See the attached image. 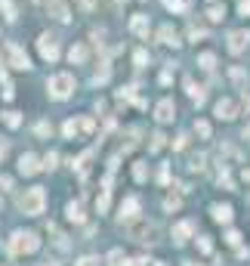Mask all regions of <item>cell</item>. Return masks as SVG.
I'll return each mask as SVG.
<instances>
[{
    "label": "cell",
    "mask_w": 250,
    "mask_h": 266,
    "mask_svg": "<svg viewBox=\"0 0 250 266\" xmlns=\"http://www.w3.org/2000/svg\"><path fill=\"white\" fill-rule=\"evenodd\" d=\"M44 207H46V192H44L40 186L28 189V192L22 195V198H19V210H22V214H28V217L44 214Z\"/></svg>",
    "instance_id": "obj_1"
},
{
    "label": "cell",
    "mask_w": 250,
    "mask_h": 266,
    "mask_svg": "<svg viewBox=\"0 0 250 266\" xmlns=\"http://www.w3.org/2000/svg\"><path fill=\"white\" fill-rule=\"evenodd\" d=\"M127 235H130L133 241H142V244H154V241H158V226L133 217V220H127Z\"/></svg>",
    "instance_id": "obj_2"
},
{
    "label": "cell",
    "mask_w": 250,
    "mask_h": 266,
    "mask_svg": "<svg viewBox=\"0 0 250 266\" xmlns=\"http://www.w3.org/2000/svg\"><path fill=\"white\" fill-rule=\"evenodd\" d=\"M10 254L12 257H19V254H34L40 247V238H38V232H12V238H10Z\"/></svg>",
    "instance_id": "obj_3"
},
{
    "label": "cell",
    "mask_w": 250,
    "mask_h": 266,
    "mask_svg": "<svg viewBox=\"0 0 250 266\" xmlns=\"http://www.w3.org/2000/svg\"><path fill=\"white\" fill-rule=\"evenodd\" d=\"M50 93H52V99H68L71 93H74V78H71V75H52L50 78Z\"/></svg>",
    "instance_id": "obj_4"
},
{
    "label": "cell",
    "mask_w": 250,
    "mask_h": 266,
    "mask_svg": "<svg viewBox=\"0 0 250 266\" xmlns=\"http://www.w3.org/2000/svg\"><path fill=\"white\" fill-rule=\"evenodd\" d=\"M4 56H6V65L19 68V72H28V68H31V62H28V56H25V50H22L19 44H6V47H4Z\"/></svg>",
    "instance_id": "obj_5"
},
{
    "label": "cell",
    "mask_w": 250,
    "mask_h": 266,
    "mask_svg": "<svg viewBox=\"0 0 250 266\" xmlns=\"http://www.w3.org/2000/svg\"><path fill=\"white\" fill-rule=\"evenodd\" d=\"M38 50H40V56L46 62H56L59 59V38H56V34H40Z\"/></svg>",
    "instance_id": "obj_6"
},
{
    "label": "cell",
    "mask_w": 250,
    "mask_h": 266,
    "mask_svg": "<svg viewBox=\"0 0 250 266\" xmlns=\"http://www.w3.org/2000/svg\"><path fill=\"white\" fill-rule=\"evenodd\" d=\"M247 44H250V31L247 28H238V31H232L228 34V53H232V56H238V53H244L247 50Z\"/></svg>",
    "instance_id": "obj_7"
},
{
    "label": "cell",
    "mask_w": 250,
    "mask_h": 266,
    "mask_svg": "<svg viewBox=\"0 0 250 266\" xmlns=\"http://www.w3.org/2000/svg\"><path fill=\"white\" fill-rule=\"evenodd\" d=\"M213 115H216L220 121H232V118L238 115V102L235 99H220L216 109H213Z\"/></svg>",
    "instance_id": "obj_8"
},
{
    "label": "cell",
    "mask_w": 250,
    "mask_h": 266,
    "mask_svg": "<svg viewBox=\"0 0 250 266\" xmlns=\"http://www.w3.org/2000/svg\"><path fill=\"white\" fill-rule=\"evenodd\" d=\"M154 118H158L160 124H170V121L176 118V105H173V99H160V102L154 105Z\"/></svg>",
    "instance_id": "obj_9"
},
{
    "label": "cell",
    "mask_w": 250,
    "mask_h": 266,
    "mask_svg": "<svg viewBox=\"0 0 250 266\" xmlns=\"http://www.w3.org/2000/svg\"><path fill=\"white\" fill-rule=\"evenodd\" d=\"M19 170H22L25 176H34V173L40 170V158H38V155H31V152H25V155L19 158Z\"/></svg>",
    "instance_id": "obj_10"
},
{
    "label": "cell",
    "mask_w": 250,
    "mask_h": 266,
    "mask_svg": "<svg viewBox=\"0 0 250 266\" xmlns=\"http://www.w3.org/2000/svg\"><path fill=\"white\" fill-rule=\"evenodd\" d=\"M158 38H160V44H167V47H180V44H182V41H180V31H176L173 25H160Z\"/></svg>",
    "instance_id": "obj_11"
},
{
    "label": "cell",
    "mask_w": 250,
    "mask_h": 266,
    "mask_svg": "<svg viewBox=\"0 0 250 266\" xmlns=\"http://www.w3.org/2000/svg\"><path fill=\"white\" fill-rule=\"evenodd\" d=\"M130 31L136 34V38H148V16L136 13L133 19H130Z\"/></svg>",
    "instance_id": "obj_12"
},
{
    "label": "cell",
    "mask_w": 250,
    "mask_h": 266,
    "mask_svg": "<svg viewBox=\"0 0 250 266\" xmlns=\"http://www.w3.org/2000/svg\"><path fill=\"white\" fill-rule=\"evenodd\" d=\"M136 214H139V198L130 195V198H124V204H120V223L124 220H133Z\"/></svg>",
    "instance_id": "obj_13"
},
{
    "label": "cell",
    "mask_w": 250,
    "mask_h": 266,
    "mask_svg": "<svg viewBox=\"0 0 250 266\" xmlns=\"http://www.w3.org/2000/svg\"><path fill=\"white\" fill-rule=\"evenodd\" d=\"M192 232H194V223H192V220H182L180 226L173 229V241H176V244H186Z\"/></svg>",
    "instance_id": "obj_14"
},
{
    "label": "cell",
    "mask_w": 250,
    "mask_h": 266,
    "mask_svg": "<svg viewBox=\"0 0 250 266\" xmlns=\"http://www.w3.org/2000/svg\"><path fill=\"white\" fill-rule=\"evenodd\" d=\"M46 13H52V19H59V22H68L71 19L68 7L62 4V0H46Z\"/></svg>",
    "instance_id": "obj_15"
},
{
    "label": "cell",
    "mask_w": 250,
    "mask_h": 266,
    "mask_svg": "<svg viewBox=\"0 0 250 266\" xmlns=\"http://www.w3.org/2000/svg\"><path fill=\"white\" fill-rule=\"evenodd\" d=\"M108 204H112V186H108V183H102L99 198H96V210H99V214H105V210H108Z\"/></svg>",
    "instance_id": "obj_16"
},
{
    "label": "cell",
    "mask_w": 250,
    "mask_h": 266,
    "mask_svg": "<svg viewBox=\"0 0 250 266\" xmlns=\"http://www.w3.org/2000/svg\"><path fill=\"white\" fill-rule=\"evenodd\" d=\"M68 59L74 62V65H84V62H86V47H84V44H74V47L68 50Z\"/></svg>",
    "instance_id": "obj_17"
},
{
    "label": "cell",
    "mask_w": 250,
    "mask_h": 266,
    "mask_svg": "<svg viewBox=\"0 0 250 266\" xmlns=\"http://www.w3.org/2000/svg\"><path fill=\"white\" fill-rule=\"evenodd\" d=\"M213 220H216V223H228L232 220V204H213Z\"/></svg>",
    "instance_id": "obj_18"
},
{
    "label": "cell",
    "mask_w": 250,
    "mask_h": 266,
    "mask_svg": "<svg viewBox=\"0 0 250 266\" xmlns=\"http://www.w3.org/2000/svg\"><path fill=\"white\" fill-rule=\"evenodd\" d=\"M186 87H188V96H192L194 102H198V105H201V102L207 99V93H204V87H194V81H192V78H186Z\"/></svg>",
    "instance_id": "obj_19"
},
{
    "label": "cell",
    "mask_w": 250,
    "mask_h": 266,
    "mask_svg": "<svg viewBox=\"0 0 250 266\" xmlns=\"http://www.w3.org/2000/svg\"><path fill=\"white\" fill-rule=\"evenodd\" d=\"M65 210H68V220H74V223H84V204H80V201H71Z\"/></svg>",
    "instance_id": "obj_20"
},
{
    "label": "cell",
    "mask_w": 250,
    "mask_h": 266,
    "mask_svg": "<svg viewBox=\"0 0 250 266\" xmlns=\"http://www.w3.org/2000/svg\"><path fill=\"white\" fill-rule=\"evenodd\" d=\"M198 65L204 68V72H213V68H216V56H213V53H201V56H198Z\"/></svg>",
    "instance_id": "obj_21"
},
{
    "label": "cell",
    "mask_w": 250,
    "mask_h": 266,
    "mask_svg": "<svg viewBox=\"0 0 250 266\" xmlns=\"http://www.w3.org/2000/svg\"><path fill=\"white\" fill-rule=\"evenodd\" d=\"M108 266H130V260L124 257V251H120V247H114V251L108 254Z\"/></svg>",
    "instance_id": "obj_22"
},
{
    "label": "cell",
    "mask_w": 250,
    "mask_h": 266,
    "mask_svg": "<svg viewBox=\"0 0 250 266\" xmlns=\"http://www.w3.org/2000/svg\"><path fill=\"white\" fill-rule=\"evenodd\" d=\"M228 78L235 81L238 87H247V72H244V68H232V72H228Z\"/></svg>",
    "instance_id": "obj_23"
},
{
    "label": "cell",
    "mask_w": 250,
    "mask_h": 266,
    "mask_svg": "<svg viewBox=\"0 0 250 266\" xmlns=\"http://www.w3.org/2000/svg\"><path fill=\"white\" fill-rule=\"evenodd\" d=\"M207 19H210V22H222V19H226V7H210V10H207Z\"/></svg>",
    "instance_id": "obj_24"
},
{
    "label": "cell",
    "mask_w": 250,
    "mask_h": 266,
    "mask_svg": "<svg viewBox=\"0 0 250 266\" xmlns=\"http://www.w3.org/2000/svg\"><path fill=\"white\" fill-rule=\"evenodd\" d=\"M0 10H4V16L10 22H16V4H12V0H0Z\"/></svg>",
    "instance_id": "obj_25"
},
{
    "label": "cell",
    "mask_w": 250,
    "mask_h": 266,
    "mask_svg": "<svg viewBox=\"0 0 250 266\" xmlns=\"http://www.w3.org/2000/svg\"><path fill=\"white\" fill-rule=\"evenodd\" d=\"M133 176H136V183H146L148 180V170H146V164H142V161L133 164Z\"/></svg>",
    "instance_id": "obj_26"
},
{
    "label": "cell",
    "mask_w": 250,
    "mask_h": 266,
    "mask_svg": "<svg viewBox=\"0 0 250 266\" xmlns=\"http://www.w3.org/2000/svg\"><path fill=\"white\" fill-rule=\"evenodd\" d=\"M194 133H198L201 139H210V124L207 121H194Z\"/></svg>",
    "instance_id": "obj_27"
},
{
    "label": "cell",
    "mask_w": 250,
    "mask_h": 266,
    "mask_svg": "<svg viewBox=\"0 0 250 266\" xmlns=\"http://www.w3.org/2000/svg\"><path fill=\"white\" fill-rule=\"evenodd\" d=\"M164 139H167L164 133H154L152 143H148V152H160V149H164Z\"/></svg>",
    "instance_id": "obj_28"
},
{
    "label": "cell",
    "mask_w": 250,
    "mask_h": 266,
    "mask_svg": "<svg viewBox=\"0 0 250 266\" xmlns=\"http://www.w3.org/2000/svg\"><path fill=\"white\" fill-rule=\"evenodd\" d=\"M78 130H80V124H74V121H65V124H62V133H65L68 139H71V136H74Z\"/></svg>",
    "instance_id": "obj_29"
},
{
    "label": "cell",
    "mask_w": 250,
    "mask_h": 266,
    "mask_svg": "<svg viewBox=\"0 0 250 266\" xmlns=\"http://www.w3.org/2000/svg\"><path fill=\"white\" fill-rule=\"evenodd\" d=\"M167 4V10H173V13H182V10H188V4L186 0H164Z\"/></svg>",
    "instance_id": "obj_30"
},
{
    "label": "cell",
    "mask_w": 250,
    "mask_h": 266,
    "mask_svg": "<svg viewBox=\"0 0 250 266\" xmlns=\"http://www.w3.org/2000/svg\"><path fill=\"white\" fill-rule=\"evenodd\" d=\"M6 124H10V127H19V124H22V115H19V112H6Z\"/></svg>",
    "instance_id": "obj_31"
},
{
    "label": "cell",
    "mask_w": 250,
    "mask_h": 266,
    "mask_svg": "<svg viewBox=\"0 0 250 266\" xmlns=\"http://www.w3.org/2000/svg\"><path fill=\"white\" fill-rule=\"evenodd\" d=\"M56 161H59V155H56V152H50V155L44 158V167H46V170H52V167H56Z\"/></svg>",
    "instance_id": "obj_32"
},
{
    "label": "cell",
    "mask_w": 250,
    "mask_h": 266,
    "mask_svg": "<svg viewBox=\"0 0 250 266\" xmlns=\"http://www.w3.org/2000/svg\"><path fill=\"white\" fill-rule=\"evenodd\" d=\"M186 146H188V136H186V133H182V136H176V143H173V149H176V152H182Z\"/></svg>",
    "instance_id": "obj_33"
},
{
    "label": "cell",
    "mask_w": 250,
    "mask_h": 266,
    "mask_svg": "<svg viewBox=\"0 0 250 266\" xmlns=\"http://www.w3.org/2000/svg\"><path fill=\"white\" fill-rule=\"evenodd\" d=\"M188 167H192V170H204V155H194Z\"/></svg>",
    "instance_id": "obj_34"
},
{
    "label": "cell",
    "mask_w": 250,
    "mask_h": 266,
    "mask_svg": "<svg viewBox=\"0 0 250 266\" xmlns=\"http://www.w3.org/2000/svg\"><path fill=\"white\" fill-rule=\"evenodd\" d=\"M226 241H228V244H232V247H238V244H241V235H238V232H235V229H232V232H228V235H226Z\"/></svg>",
    "instance_id": "obj_35"
},
{
    "label": "cell",
    "mask_w": 250,
    "mask_h": 266,
    "mask_svg": "<svg viewBox=\"0 0 250 266\" xmlns=\"http://www.w3.org/2000/svg\"><path fill=\"white\" fill-rule=\"evenodd\" d=\"M105 81H108V68H102V72L93 75V84H105Z\"/></svg>",
    "instance_id": "obj_36"
},
{
    "label": "cell",
    "mask_w": 250,
    "mask_h": 266,
    "mask_svg": "<svg viewBox=\"0 0 250 266\" xmlns=\"http://www.w3.org/2000/svg\"><path fill=\"white\" fill-rule=\"evenodd\" d=\"M164 207H167V210H180V198H176V195H170V198L164 201Z\"/></svg>",
    "instance_id": "obj_37"
},
{
    "label": "cell",
    "mask_w": 250,
    "mask_h": 266,
    "mask_svg": "<svg viewBox=\"0 0 250 266\" xmlns=\"http://www.w3.org/2000/svg\"><path fill=\"white\" fill-rule=\"evenodd\" d=\"M93 127H96V121H93V118H84V121H80V130H86V133H93Z\"/></svg>",
    "instance_id": "obj_38"
},
{
    "label": "cell",
    "mask_w": 250,
    "mask_h": 266,
    "mask_svg": "<svg viewBox=\"0 0 250 266\" xmlns=\"http://www.w3.org/2000/svg\"><path fill=\"white\" fill-rule=\"evenodd\" d=\"M74 266H99V260H96V257H80Z\"/></svg>",
    "instance_id": "obj_39"
},
{
    "label": "cell",
    "mask_w": 250,
    "mask_h": 266,
    "mask_svg": "<svg viewBox=\"0 0 250 266\" xmlns=\"http://www.w3.org/2000/svg\"><path fill=\"white\" fill-rule=\"evenodd\" d=\"M50 130H52V127H50L46 121H40V124H38V136H50Z\"/></svg>",
    "instance_id": "obj_40"
},
{
    "label": "cell",
    "mask_w": 250,
    "mask_h": 266,
    "mask_svg": "<svg viewBox=\"0 0 250 266\" xmlns=\"http://www.w3.org/2000/svg\"><path fill=\"white\" fill-rule=\"evenodd\" d=\"M204 34H207L204 28H194V25L188 28V38H194V41H198V38H204Z\"/></svg>",
    "instance_id": "obj_41"
},
{
    "label": "cell",
    "mask_w": 250,
    "mask_h": 266,
    "mask_svg": "<svg viewBox=\"0 0 250 266\" xmlns=\"http://www.w3.org/2000/svg\"><path fill=\"white\" fill-rule=\"evenodd\" d=\"M198 247H201V251H204V254H210V251H213V247H210V238H207V235H204V238L198 241Z\"/></svg>",
    "instance_id": "obj_42"
},
{
    "label": "cell",
    "mask_w": 250,
    "mask_h": 266,
    "mask_svg": "<svg viewBox=\"0 0 250 266\" xmlns=\"http://www.w3.org/2000/svg\"><path fill=\"white\" fill-rule=\"evenodd\" d=\"M146 62H148V53L139 50V53H136V65H146Z\"/></svg>",
    "instance_id": "obj_43"
},
{
    "label": "cell",
    "mask_w": 250,
    "mask_h": 266,
    "mask_svg": "<svg viewBox=\"0 0 250 266\" xmlns=\"http://www.w3.org/2000/svg\"><path fill=\"white\" fill-rule=\"evenodd\" d=\"M6 189H12V180L10 176H0V192H6Z\"/></svg>",
    "instance_id": "obj_44"
},
{
    "label": "cell",
    "mask_w": 250,
    "mask_h": 266,
    "mask_svg": "<svg viewBox=\"0 0 250 266\" xmlns=\"http://www.w3.org/2000/svg\"><path fill=\"white\" fill-rule=\"evenodd\" d=\"M158 180L167 186V183H170V170H167V167H160V176H158Z\"/></svg>",
    "instance_id": "obj_45"
},
{
    "label": "cell",
    "mask_w": 250,
    "mask_h": 266,
    "mask_svg": "<svg viewBox=\"0 0 250 266\" xmlns=\"http://www.w3.org/2000/svg\"><path fill=\"white\" fill-rule=\"evenodd\" d=\"M238 10H241L244 16H250V0H241V4H238Z\"/></svg>",
    "instance_id": "obj_46"
},
{
    "label": "cell",
    "mask_w": 250,
    "mask_h": 266,
    "mask_svg": "<svg viewBox=\"0 0 250 266\" xmlns=\"http://www.w3.org/2000/svg\"><path fill=\"white\" fill-rule=\"evenodd\" d=\"M133 266H148V260H146V257H136V260H133Z\"/></svg>",
    "instance_id": "obj_47"
},
{
    "label": "cell",
    "mask_w": 250,
    "mask_h": 266,
    "mask_svg": "<svg viewBox=\"0 0 250 266\" xmlns=\"http://www.w3.org/2000/svg\"><path fill=\"white\" fill-rule=\"evenodd\" d=\"M244 139H247V143H250V127H247V130H244Z\"/></svg>",
    "instance_id": "obj_48"
},
{
    "label": "cell",
    "mask_w": 250,
    "mask_h": 266,
    "mask_svg": "<svg viewBox=\"0 0 250 266\" xmlns=\"http://www.w3.org/2000/svg\"><path fill=\"white\" fill-rule=\"evenodd\" d=\"M4 152H6V146H4V143H0V158H4Z\"/></svg>",
    "instance_id": "obj_49"
}]
</instances>
